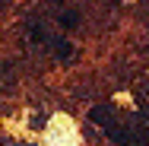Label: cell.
I'll list each match as a JSON object with an SVG mask.
<instances>
[{
	"mask_svg": "<svg viewBox=\"0 0 149 146\" xmlns=\"http://www.w3.org/2000/svg\"><path fill=\"white\" fill-rule=\"evenodd\" d=\"M76 22H79V16H76V13H63V16H60V26H63V29H73Z\"/></svg>",
	"mask_w": 149,
	"mask_h": 146,
	"instance_id": "cell-3",
	"label": "cell"
},
{
	"mask_svg": "<svg viewBox=\"0 0 149 146\" xmlns=\"http://www.w3.org/2000/svg\"><path fill=\"white\" fill-rule=\"evenodd\" d=\"M111 115H114L111 105H98V108L89 111V121H92V124H105V121H111Z\"/></svg>",
	"mask_w": 149,
	"mask_h": 146,
	"instance_id": "cell-2",
	"label": "cell"
},
{
	"mask_svg": "<svg viewBox=\"0 0 149 146\" xmlns=\"http://www.w3.org/2000/svg\"><path fill=\"white\" fill-rule=\"evenodd\" d=\"M51 45H54V54H57L60 60H70L73 57V45L67 41V38H48Z\"/></svg>",
	"mask_w": 149,
	"mask_h": 146,
	"instance_id": "cell-1",
	"label": "cell"
},
{
	"mask_svg": "<svg viewBox=\"0 0 149 146\" xmlns=\"http://www.w3.org/2000/svg\"><path fill=\"white\" fill-rule=\"evenodd\" d=\"M32 127H45V115H35V117H32Z\"/></svg>",
	"mask_w": 149,
	"mask_h": 146,
	"instance_id": "cell-4",
	"label": "cell"
}]
</instances>
